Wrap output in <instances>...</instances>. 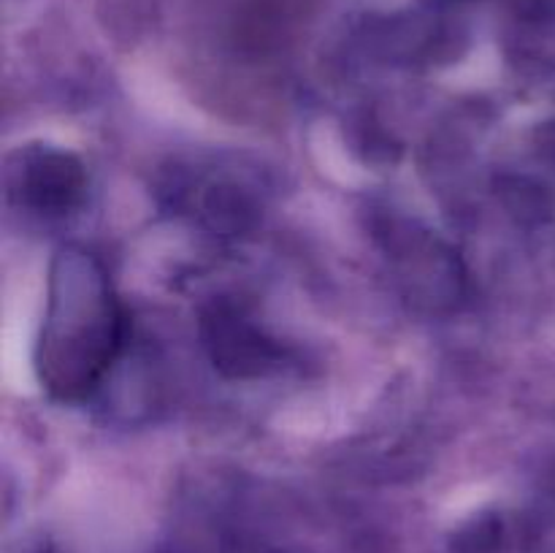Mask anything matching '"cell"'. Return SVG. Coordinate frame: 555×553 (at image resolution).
Listing matches in <instances>:
<instances>
[{"label": "cell", "instance_id": "cell-3", "mask_svg": "<svg viewBox=\"0 0 555 553\" xmlns=\"http://www.w3.org/2000/svg\"><path fill=\"white\" fill-rule=\"evenodd\" d=\"M209 325L211 356L217 366L231 374H260L271 361H274V347L255 331L253 325L244 323L233 312H215V318L206 320Z\"/></svg>", "mask_w": 555, "mask_h": 553}, {"label": "cell", "instance_id": "cell-1", "mask_svg": "<svg viewBox=\"0 0 555 553\" xmlns=\"http://www.w3.org/2000/svg\"><path fill=\"white\" fill-rule=\"evenodd\" d=\"M122 336V309L101 263L81 249H63L54 260L38 336L36 366L43 388L60 401L90 396L117 358Z\"/></svg>", "mask_w": 555, "mask_h": 553}, {"label": "cell", "instance_id": "cell-2", "mask_svg": "<svg viewBox=\"0 0 555 553\" xmlns=\"http://www.w3.org/2000/svg\"><path fill=\"white\" fill-rule=\"evenodd\" d=\"M16 190L22 201L38 211H65L81 198L85 171L68 152L27 150L16 171Z\"/></svg>", "mask_w": 555, "mask_h": 553}]
</instances>
